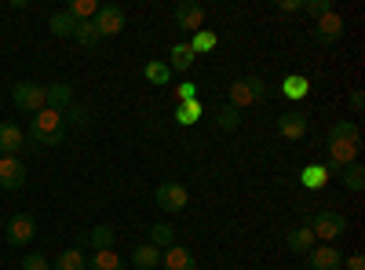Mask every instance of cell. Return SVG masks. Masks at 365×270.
<instances>
[{"instance_id": "1", "label": "cell", "mask_w": 365, "mask_h": 270, "mask_svg": "<svg viewBox=\"0 0 365 270\" xmlns=\"http://www.w3.org/2000/svg\"><path fill=\"white\" fill-rule=\"evenodd\" d=\"M358 150H361V132H358L354 121H336L329 128V161H332V168L354 165Z\"/></svg>"}, {"instance_id": "2", "label": "cell", "mask_w": 365, "mask_h": 270, "mask_svg": "<svg viewBox=\"0 0 365 270\" xmlns=\"http://www.w3.org/2000/svg\"><path fill=\"white\" fill-rule=\"evenodd\" d=\"M63 135H66V125H63V113H55V110H41V113H34V121H29V139H34L41 150H48V146H58L63 142Z\"/></svg>"}, {"instance_id": "3", "label": "cell", "mask_w": 365, "mask_h": 270, "mask_svg": "<svg viewBox=\"0 0 365 270\" xmlns=\"http://www.w3.org/2000/svg\"><path fill=\"white\" fill-rule=\"evenodd\" d=\"M267 95V84L259 81V77H237L230 88H227V99H230V106H249V103H259Z\"/></svg>"}, {"instance_id": "4", "label": "cell", "mask_w": 365, "mask_h": 270, "mask_svg": "<svg viewBox=\"0 0 365 270\" xmlns=\"http://www.w3.org/2000/svg\"><path fill=\"white\" fill-rule=\"evenodd\" d=\"M154 204L161 208V212H182V208L190 204V190L182 183H175V179H168V183H161L154 190Z\"/></svg>"}, {"instance_id": "5", "label": "cell", "mask_w": 365, "mask_h": 270, "mask_svg": "<svg viewBox=\"0 0 365 270\" xmlns=\"http://www.w3.org/2000/svg\"><path fill=\"white\" fill-rule=\"evenodd\" d=\"M4 237H8V245H15V249L29 245V242L37 237V219L29 216V212H15V216L4 223Z\"/></svg>"}, {"instance_id": "6", "label": "cell", "mask_w": 365, "mask_h": 270, "mask_svg": "<svg viewBox=\"0 0 365 270\" xmlns=\"http://www.w3.org/2000/svg\"><path fill=\"white\" fill-rule=\"evenodd\" d=\"M11 103H15L22 113H41V110H44V84H37V81H19L15 92H11Z\"/></svg>"}, {"instance_id": "7", "label": "cell", "mask_w": 365, "mask_h": 270, "mask_svg": "<svg viewBox=\"0 0 365 270\" xmlns=\"http://www.w3.org/2000/svg\"><path fill=\"white\" fill-rule=\"evenodd\" d=\"M91 26H96L99 41H103V37H117L120 29H125V11H120L117 4H99L96 19H91Z\"/></svg>"}, {"instance_id": "8", "label": "cell", "mask_w": 365, "mask_h": 270, "mask_svg": "<svg viewBox=\"0 0 365 270\" xmlns=\"http://www.w3.org/2000/svg\"><path fill=\"white\" fill-rule=\"evenodd\" d=\"M344 230H347V219H344L340 212H329V208L311 219V234H314V237H322V242H336V237H340Z\"/></svg>"}, {"instance_id": "9", "label": "cell", "mask_w": 365, "mask_h": 270, "mask_svg": "<svg viewBox=\"0 0 365 270\" xmlns=\"http://www.w3.org/2000/svg\"><path fill=\"white\" fill-rule=\"evenodd\" d=\"M175 26L197 33V29L205 26V8L197 4V0H179V4H175Z\"/></svg>"}, {"instance_id": "10", "label": "cell", "mask_w": 365, "mask_h": 270, "mask_svg": "<svg viewBox=\"0 0 365 270\" xmlns=\"http://www.w3.org/2000/svg\"><path fill=\"white\" fill-rule=\"evenodd\" d=\"M307 266L311 270H344V256H340V249H332V245H314L307 252Z\"/></svg>"}, {"instance_id": "11", "label": "cell", "mask_w": 365, "mask_h": 270, "mask_svg": "<svg viewBox=\"0 0 365 270\" xmlns=\"http://www.w3.org/2000/svg\"><path fill=\"white\" fill-rule=\"evenodd\" d=\"M314 41H322V44H336V41H344V15L329 11L325 19H318V22H314Z\"/></svg>"}, {"instance_id": "12", "label": "cell", "mask_w": 365, "mask_h": 270, "mask_svg": "<svg viewBox=\"0 0 365 270\" xmlns=\"http://www.w3.org/2000/svg\"><path fill=\"white\" fill-rule=\"evenodd\" d=\"M278 135L289 139V142H299L303 135H307V117H303L299 110H289L278 117Z\"/></svg>"}, {"instance_id": "13", "label": "cell", "mask_w": 365, "mask_h": 270, "mask_svg": "<svg viewBox=\"0 0 365 270\" xmlns=\"http://www.w3.org/2000/svg\"><path fill=\"white\" fill-rule=\"evenodd\" d=\"M44 106H48V110H55V113L70 110V106H73V88H70L66 81L48 84V88H44Z\"/></svg>"}, {"instance_id": "14", "label": "cell", "mask_w": 365, "mask_h": 270, "mask_svg": "<svg viewBox=\"0 0 365 270\" xmlns=\"http://www.w3.org/2000/svg\"><path fill=\"white\" fill-rule=\"evenodd\" d=\"M161 266L165 270H197V259L187 245H172V249L161 252Z\"/></svg>"}, {"instance_id": "15", "label": "cell", "mask_w": 365, "mask_h": 270, "mask_svg": "<svg viewBox=\"0 0 365 270\" xmlns=\"http://www.w3.org/2000/svg\"><path fill=\"white\" fill-rule=\"evenodd\" d=\"M22 183H26V165L19 157H0V187L19 190Z\"/></svg>"}, {"instance_id": "16", "label": "cell", "mask_w": 365, "mask_h": 270, "mask_svg": "<svg viewBox=\"0 0 365 270\" xmlns=\"http://www.w3.org/2000/svg\"><path fill=\"white\" fill-rule=\"evenodd\" d=\"M22 146H26L22 128H19V125H11V121H0V154H4V157H15Z\"/></svg>"}, {"instance_id": "17", "label": "cell", "mask_w": 365, "mask_h": 270, "mask_svg": "<svg viewBox=\"0 0 365 270\" xmlns=\"http://www.w3.org/2000/svg\"><path fill=\"white\" fill-rule=\"evenodd\" d=\"M84 245H91L96 252H110L113 249V242H117V230L113 227H106V223H99V227H91L84 237H81Z\"/></svg>"}, {"instance_id": "18", "label": "cell", "mask_w": 365, "mask_h": 270, "mask_svg": "<svg viewBox=\"0 0 365 270\" xmlns=\"http://www.w3.org/2000/svg\"><path fill=\"white\" fill-rule=\"evenodd\" d=\"M285 245H289V252H296V256H307V252L314 249V234H311V227H296V230H289V234H285Z\"/></svg>"}, {"instance_id": "19", "label": "cell", "mask_w": 365, "mask_h": 270, "mask_svg": "<svg viewBox=\"0 0 365 270\" xmlns=\"http://www.w3.org/2000/svg\"><path fill=\"white\" fill-rule=\"evenodd\" d=\"M299 183L307 190H322L329 183V165H303L299 168Z\"/></svg>"}, {"instance_id": "20", "label": "cell", "mask_w": 365, "mask_h": 270, "mask_svg": "<svg viewBox=\"0 0 365 270\" xmlns=\"http://www.w3.org/2000/svg\"><path fill=\"white\" fill-rule=\"evenodd\" d=\"M194 58H197V55L190 51V44H175L172 55H168V70H172V73H187V70L194 66Z\"/></svg>"}, {"instance_id": "21", "label": "cell", "mask_w": 365, "mask_h": 270, "mask_svg": "<svg viewBox=\"0 0 365 270\" xmlns=\"http://www.w3.org/2000/svg\"><path fill=\"white\" fill-rule=\"evenodd\" d=\"M51 270H88V259L81 249H66L51 259Z\"/></svg>"}, {"instance_id": "22", "label": "cell", "mask_w": 365, "mask_h": 270, "mask_svg": "<svg viewBox=\"0 0 365 270\" xmlns=\"http://www.w3.org/2000/svg\"><path fill=\"white\" fill-rule=\"evenodd\" d=\"M146 234H150V245H154V249H161V252L175 245V227H172V223H154V227H150Z\"/></svg>"}, {"instance_id": "23", "label": "cell", "mask_w": 365, "mask_h": 270, "mask_svg": "<svg viewBox=\"0 0 365 270\" xmlns=\"http://www.w3.org/2000/svg\"><path fill=\"white\" fill-rule=\"evenodd\" d=\"M132 263L139 266V270H154V266H161V249H154V245H135V252H132Z\"/></svg>"}, {"instance_id": "24", "label": "cell", "mask_w": 365, "mask_h": 270, "mask_svg": "<svg viewBox=\"0 0 365 270\" xmlns=\"http://www.w3.org/2000/svg\"><path fill=\"white\" fill-rule=\"evenodd\" d=\"M143 77L154 84V88H165V84L172 81V70H168L165 58H154V63H146V66H143Z\"/></svg>"}, {"instance_id": "25", "label": "cell", "mask_w": 365, "mask_h": 270, "mask_svg": "<svg viewBox=\"0 0 365 270\" xmlns=\"http://www.w3.org/2000/svg\"><path fill=\"white\" fill-rule=\"evenodd\" d=\"M96 11H99V0H70V4H66V15L73 22H91Z\"/></svg>"}, {"instance_id": "26", "label": "cell", "mask_w": 365, "mask_h": 270, "mask_svg": "<svg viewBox=\"0 0 365 270\" xmlns=\"http://www.w3.org/2000/svg\"><path fill=\"white\" fill-rule=\"evenodd\" d=\"M307 88H311V81H307V77H303V73H292V77H285V81H282L278 92H282L285 99H303V95H307Z\"/></svg>"}, {"instance_id": "27", "label": "cell", "mask_w": 365, "mask_h": 270, "mask_svg": "<svg viewBox=\"0 0 365 270\" xmlns=\"http://www.w3.org/2000/svg\"><path fill=\"white\" fill-rule=\"evenodd\" d=\"M88 270H125V259H120L113 249L110 252H96L88 259Z\"/></svg>"}, {"instance_id": "28", "label": "cell", "mask_w": 365, "mask_h": 270, "mask_svg": "<svg viewBox=\"0 0 365 270\" xmlns=\"http://www.w3.org/2000/svg\"><path fill=\"white\" fill-rule=\"evenodd\" d=\"M340 172H344V187H347V190H354V194L365 190V168H361L358 161H354V165H344Z\"/></svg>"}, {"instance_id": "29", "label": "cell", "mask_w": 365, "mask_h": 270, "mask_svg": "<svg viewBox=\"0 0 365 270\" xmlns=\"http://www.w3.org/2000/svg\"><path fill=\"white\" fill-rule=\"evenodd\" d=\"M48 26H51L55 37H73V29H77V22H73L66 11H55V15L48 19Z\"/></svg>"}, {"instance_id": "30", "label": "cell", "mask_w": 365, "mask_h": 270, "mask_svg": "<svg viewBox=\"0 0 365 270\" xmlns=\"http://www.w3.org/2000/svg\"><path fill=\"white\" fill-rule=\"evenodd\" d=\"M175 121L179 125H197L201 121V103L194 99V103H179L175 106Z\"/></svg>"}, {"instance_id": "31", "label": "cell", "mask_w": 365, "mask_h": 270, "mask_svg": "<svg viewBox=\"0 0 365 270\" xmlns=\"http://www.w3.org/2000/svg\"><path fill=\"white\" fill-rule=\"evenodd\" d=\"M73 41H77L81 48H96V44H99L96 26H91V22H77V29H73Z\"/></svg>"}, {"instance_id": "32", "label": "cell", "mask_w": 365, "mask_h": 270, "mask_svg": "<svg viewBox=\"0 0 365 270\" xmlns=\"http://www.w3.org/2000/svg\"><path fill=\"white\" fill-rule=\"evenodd\" d=\"M187 44H190V51H194V55H201V51H212L220 41H216V33H208V29H197V33H194Z\"/></svg>"}, {"instance_id": "33", "label": "cell", "mask_w": 365, "mask_h": 270, "mask_svg": "<svg viewBox=\"0 0 365 270\" xmlns=\"http://www.w3.org/2000/svg\"><path fill=\"white\" fill-rule=\"evenodd\" d=\"M216 125H220V128H227V132H234V128L241 125V110L227 103V106L220 110V117H216Z\"/></svg>"}, {"instance_id": "34", "label": "cell", "mask_w": 365, "mask_h": 270, "mask_svg": "<svg viewBox=\"0 0 365 270\" xmlns=\"http://www.w3.org/2000/svg\"><path fill=\"white\" fill-rule=\"evenodd\" d=\"M303 11L318 22V19H325L329 11H336V8H332V0H303Z\"/></svg>"}, {"instance_id": "35", "label": "cell", "mask_w": 365, "mask_h": 270, "mask_svg": "<svg viewBox=\"0 0 365 270\" xmlns=\"http://www.w3.org/2000/svg\"><path fill=\"white\" fill-rule=\"evenodd\" d=\"M63 125H77V128H84L88 125V106H70V110H63Z\"/></svg>"}, {"instance_id": "36", "label": "cell", "mask_w": 365, "mask_h": 270, "mask_svg": "<svg viewBox=\"0 0 365 270\" xmlns=\"http://www.w3.org/2000/svg\"><path fill=\"white\" fill-rule=\"evenodd\" d=\"M22 270H51V263H48L41 252H29V256L22 259Z\"/></svg>"}, {"instance_id": "37", "label": "cell", "mask_w": 365, "mask_h": 270, "mask_svg": "<svg viewBox=\"0 0 365 270\" xmlns=\"http://www.w3.org/2000/svg\"><path fill=\"white\" fill-rule=\"evenodd\" d=\"M197 99V84L194 81H182L179 84V103H194Z\"/></svg>"}, {"instance_id": "38", "label": "cell", "mask_w": 365, "mask_h": 270, "mask_svg": "<svg viewBox=\"0 0 365 270\" xmlns=\"http://www.w3.org/2000/svg\"><path fill=\"white\" fill-rule=\"evenodd\" d=\"M278 11L292 15V11H303V0H278Z\"/></svg>"}, {"instance_id": "39", "label": "cell", "mask_w": 365, "mask_h": 270, "mask_svg": "<svg viewBox=\"0 0 365 270\" xmlns=\"http://www.w3.org/2000/svg\"><path fill=\"white\" fill-rule=\"evenodd\" d=\"M344 263H347V270H365V256H361V252H354V256H347Z\"/></svg>"}, {"instance_id": "40", "label": "cell", "mask_w": 365, "mask_h": 270, "mask_svg": "<svg viewBox=\"0 0 365 270\" xmlns=\"http://www.w3.org/2000/svg\"><path fill=\"white\" fill-rule=\"evenodd\" d=\"M361 106H365V95L354 88V92H351V110H354V113H361Z\"/></svg>"}, {"instance_id": "41", "label": "cell", "mask_w": 365, "mask_h": 270, "mask_svg": "<svg viewBox=\"0 0 365 270\" xmlns=\"http://www.w3.org/2000/svg\"><path fill=\"white\" fill-rule=\"evenodd\" d=\"M0 227H4V219H0Z\"/></svg>"}]
</instances>
